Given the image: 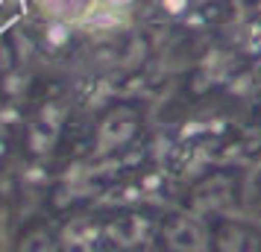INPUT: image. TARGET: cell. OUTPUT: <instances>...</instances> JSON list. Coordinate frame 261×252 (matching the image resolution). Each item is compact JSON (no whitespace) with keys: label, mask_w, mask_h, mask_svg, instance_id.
<instances>
[{"label":"cell","mask_w":261,"mask_h":252,"mask_svg":"<svg viewBox=\"0 0 261 252\" xmlns=\"http://www.w3.org/2000/svg\"><path fill=\"white\" fill-rule=\"evenodd\" d=\"M167 238H170V243L179 246V249H202V246H205V238H202L200 226H194L188 220L173 223V229L167 232Z\"/></svg>","instance_id":"obj_1"}]
</instances>
